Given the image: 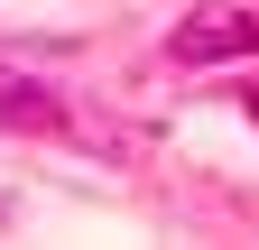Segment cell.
Here are the masks:
<instances>
[{
    "label": "cell",
    "instance_id": "6da1fadb",
    "mask_svg": "<svg viewBox=\"0 0 259 250\" xmlns=\"http://www.w3.org/2000/svg\"><path fill=\"white\" fill-rule=\"evenodd\" d=\"M176 56L185 65H222V56H259V19L250 10H194L176 28Z\"/></svg>",
    "mask_w": 259,
    "mask_h": 250
}]
</instances>
